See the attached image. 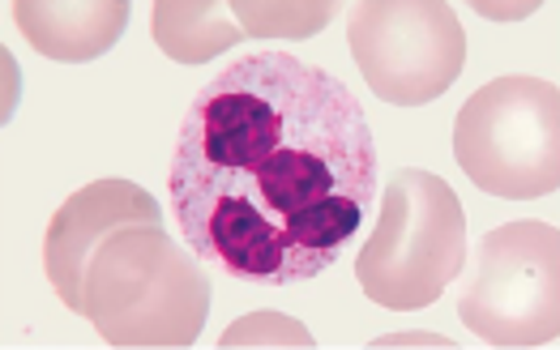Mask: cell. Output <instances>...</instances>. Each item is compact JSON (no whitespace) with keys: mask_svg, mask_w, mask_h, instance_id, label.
Wrapping results in <instances>:
<instances>
[{"mask_svg":"<svg viewBox=\"0 0 560 350\" xmlns=\"http://www.w3.org/2000/svg\"><path fill=\"white\" fill-rule=\"evenodd\" d=\"M376 184L355 94L291 51H253L192 94L167 197L197 261L257 287H300L355 240Z\"/></svg>","mask_w":560,"mask_h":350,"instance_id":"cell-1","label":"cell"},{"mask_svg":"<svg viewBox=\"0 0 560 350\" xmlns=\"http://www.w3.org/2000/svg\"><path fill=\"white\" fill-rule=\"evenodd\" d=\"M210 312V278L159 226L112 231L86 265L82 316L107 347H192Z\"/></svg>","mask_w":560,"mask_h":350,"instance_id":"cell-2","label":"cell"},{"mask_svg":"<svg viewBox=\"0 0 560 350\" xmlns=\"http://www.w3.org/2000/svg\"><path fill=\"white\" fill-rule=\"evenodd\" d=\"M467 265V214L458 192L432 172L389 175L381 219L355 257L364 295L385 312H420L445 295Z\"/></svg>","mask_w":560,"mask_h":350,"instance_id":"cell-3","label":"cell"},{"mask_svg":"<svg viewBox=\"0 0 560 350\" xmlns=\"http://www.w3.org/2000/svg\"><path fill=\"white\" fill-rule=\"evenodd\" d=\"M454 159L479 192L530 201L560 188V90L544 78H497L463 103Z\"/></svg>","mask_w":560,"mask_h":350,"instance_id":"cell-4","label":"cell"},{"mask_svg":"<svg viewBox=\"0 0 560 350\" xmlns=\"http://www.w3.org/2000/svg\"><path fill=\"white\" fill-rule=\"evenodd\" d=\"M458 316L488 347H548L560 334V235L548 222L492 226L458 291Z\"/></svg>","mask_w":560,"mask_h":350,"instance_id":"cell-5","label":"cell"},{"mask_svg":"<svg viewBox=\"0 0 560 350\" xmlns=\"http://www.w3.org/2000/svg\"><path fill=\"white\" fill-rule=\"evenodd\" d=\"M347 44L369 90L389 107L441 98L467 65V31L445 0H360Z\"/></svg>","mask_w":560,"mask_h":350,"instance_id":"cell-6","label":"cell"},{"mask_svg":"<svg viewBox=\"0 0 560 350\" xmlns=\"http://www.w3.org/2000/svg\"><path fill=\"white\" fill-rule=\"evenodd\" d=\"M133 222H163V210L145 188H138L133 179H116V175L78 188L56 210L44 235V273L69 312L82 316V282H86L94 248L112 231L133 226Z\"/></svg>","mask_w":560,"mask_h":350,"instance_id":"cell-7","label":"cell"},{"mask_svg":"<svg viewBox=\"0 0 560 350\" xmlns=\"http://www.w3.org/2000/svg\"><path fill=\"white\" fill-rule=\"evenodd\" d=\"M13 18L35 51L51 60H94L120 44L129 26L125 0H91V4H60V0H13Z\"/></svg>","mask_w":560,"mask_h":350,"instance_id":"cell-8","label":"cell"},{"mask_svg":"<svg viewBox=\"0 0 560 350\" xmlns=\"http://www.w3.org/2000/svg\"><path fill=\"white\" fill-rule=\"evenodd\" d=\"M244 39L228 4L210 0H159L154 4V44L180 65H206L219 51Z\"/></svg>","mask_w":560,"mask_h":350,"instance_id":"cell-9","label":"cell"},{"mask_svg":"<svg viewBox=\"0 0 560 350\" xmlns=\"http://www.w3.org/2000/svg\"><path fill=\"white\" fill-rule=\"evenodd\" d=\"M240 31L253 39H308L338 13V0H295V4H266V0H232Z\"/></svg>","mask_w":560,"mask_h":350,"instance_id":"cell-10","label":"cell"},{"mask_svg":"<svg viewBox=\"0 0 560 350\" xmlns=\"http://www.w3.org/2000/svg\"><path fill=\"white\" fill-rule=\"evenodd\" d=\"M223 347L235 350V347H313V334L300 325V320H291V316H282L275 307H261V312H248V316H240L232 329L223 334Z\"/></svg>","mask_w":560,"mask_h":350,"instance_id":"cell-11","label":"cell"},{"mask_svg":"<svg viewBox=\"0 0 560 350\" xmlns=\"http://www.w3.org/2000/svg\"><path fill=\"white\" fill-rule=\"evenodd\" d=\"M539 9V0H475V13L479 18H488V22H517V18H530Z\"/></svg>","mask_w":560,"mask_h":350,"instance_id":"cell-12","label":"cell"},{"mask_svg":"<svg viewBox=\"0 0 560 350\" xmlns=\"http://www.w3.org/2000/svg\"><path fill=\"white\" fill-rule=\"evenodd\" d=\"M373 347H454V342L441 334H389V338H376Z\"/></svg>","mask_w":560,"mask_h":350,"instance_id":"cell-13","label":"cell"}]
</instances>
